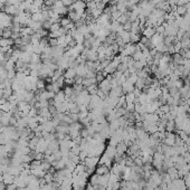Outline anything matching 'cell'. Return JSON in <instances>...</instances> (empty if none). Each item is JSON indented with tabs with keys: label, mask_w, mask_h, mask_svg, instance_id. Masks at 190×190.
Wrapping results in <instances>:
<instances>
[{
	"label": "cell",
	"mask_w": 190,
	"mask_h": 190,
	"mask_svg": "<svg viewBox=\"0 0 190 190\" xmlns=\"http://www.w3.org/2000/svg\"><path fill=\"white\" fill-rule=\"evenodd\" d=\"M11 116H13V114L10 112H4L2 113V116H1V120H0V123L2 124V127H8Z\"/></svg>",
	"instance_id": "cell-6"
},
{
	"label": "cell",
	"mask_w": 190,
	"mask_h": 190,
	"mask_svg": "<svg viewBox=\"0 0 190 190\" xmlns=\"http://www.w3.org/2000/svg\"><path fill=\"white\" fill-rule=\"evenodd\" d=\"M59 190H73V181L72 178L71 179H66L60 183Z\"/></svg>",
	"instance_id": "cell-9"
},
{
	"label": "cell",
	"mask_w": 190,
	"mask_h": 190,
	"mask_svg": "<svg viewBox=\"0 0 190 190\" xmlns=\"http://www.w3.org/2000/svg\"><path fill=\"white\" fill-rule=\"evenodd\" d=\"M56 2V0H44V6L47 8L51 9V7L54 6V4Z\"/></svg>",
	"instance_id": "cell-17"
},
{
	"label": "cell",
	"mask_w": 190,
	"mask_h": 190,
	"mask_svg": "<svg viewBox=\"0 0 190 190\" xmlns=\"http://www.w3.org/2000/svg\"><path fill=\"white\" fill-rule=\"evenodd\" d=\"M7 102V100L4 98V97H0V105H2V104H4Z\"/></svg>",
	"instance_id": "cell-21"
},
{
	"label": "cell",
	"mask_w": 190,
	"mask_h": 190,
	"mask_svg": "<svg viewBox=\"0 0 190 190\" xmlns=\"http://www.w3.org/2000/svg\"><path fill=\"white\" fill-rule=\"evenodd\" d=\"M21 2V0H8L7 4H19Z\"/></svg>",
	"instance_id": "cell-19"
},
{
	"label": "cell",
	"mask_w": 190,
	"mask_h": 190,
	"mask_svg": "<svg viewBox=\"0 0 190 190\" xmlns=\"http://www.w3.org/2000/svg\"><path fill=\"white\" fill-rule=\"evenodd\" d=\"M48 45L51 47H55L58 45V42H57V39L56 38H49L48 37Z\"/></svg>",
	"instance_id": "cell-18"
},
{
	"label": "cell",
	"mask_w": 190,
	"mask_h": 190,
	"mask_svg": "<svg viewBox=\"0 0 190 190\" xmlns=\"http://www.w3.org/2000/svg\"><path fill=\"white\" fill-rule=\"evenodd\" d=\"M2 11H4L6 13H8L10 16H16L20 10L18 8V4H6L2 9Z\"/></svg>",
	"instance_id": "cell-2"
},
{
	"label": "cell",
	"mask_w": 190,
	"mask_h": 190,
	"mask_svg": "<svg viewBox=\"0 0 190 190\" xmlns=\"http://www.w3.org/2000/svg\"><path fill=\"white\" fill-rule=\"evenodd\" d=\"M30 173H31L34 177L40 179V178H44V176L46 174V171L42 170V167H37V168H34V169H30Z\"/></svg>",
	"instance_id": "cell-5"
},
{
	"label": "cell",
	"mask_w": 190,
	"mask_h": 190,
	"mask_svg": "<svg viewBox=\"0 0 190 190\" xmlns=\"http://www.w3.org/2000/svg\"><path fill=\"white\" fill-rule=\"evenodd\" d=\"M142 34H143V37H147L149 39H151V37L156 34V29L153 27H145L143 30H142Z\"/></svg>",
	"instance_id": "cell-11"
},
{
	"label": "cell",
	"mask_w": 190,
	"mask_h": 190,
	"mask_svg": "<svg viewBox=\"0 0 190 190\" xmlns=\"http://www.w3.org/2000/svg\"><path fill=\"white\" fill-rule=\"evenodd\" d=\"M0 190H6V185L2 181L0 182Z\"/></svg>",
	"instance_id": "cell-22"
},
{
	"label": "cell",
	"mask_w": 190,
	"mask_h": 190,
	"mask_svg": "<svg viewBox=\"0 0 190 190\" xmlns=\"http://www.w3.org/2000/svg\"><path fill=\"white\" fill-rule=\"evenodd\" d=\"M127 151V144L125 143V142H120V143L116 144V153L118 154H121V156H123L125 152Z\"/></svg>",
	"instance_id": "cell-10"
},
{
	"label": "cell",
	"mask_w": 190,
	"mask_h": 190,
	"mask_svg": "<svg viewBox=\"0 0 190 190\" xmlns=\"http://www.w3.org/2000/svg\"><path fill=\"white\" fill-rule=\"evenodd\" d=\"M2 182H4L6 186H8V185H13V182H15V176H13V174H10L9 172H4V174H2Z\"/></svg>",
	"instance_id": "cell-7"
},
{
	"label": "cell",
	"mask_w": 190,
	"mask_h": 190,
	"mask_svg": "<svg viewBox=\"0 0 190 190\" xmlns=\"http://www.w3.org/2000/svg\"><path fill=\"white\" fill-rule=\"evenodd\" d=\"M35 31L30 27L28 26H25V27H21L20 29V36L21 37H24V36H31V35L34 34Z\"/></svg>",
	"instance_id": "cell-12"
},
{
	"label": "cell",
	"mask_w": 190,
	"mask_h": 190,
	"mask_svg": "<svg viewBox=\"0 0 190 190\" xmlns=\"http://www.w3.org/2000/svg\"><path fill=\"white\" fill-rule=\"evenodd\" d=\"M66 95L64 93V91H59L54 95V98H53V103L54 104H58V103H63V102H66Z\"/></svg>",
	"instance_id": "cell-4"
},
{
	"label": "cell",
	"mask_w": 190,
	"mask_h": 190,
	"mask_svg": "<svg viewBox=\"0 0 190 190\" xmlns=\"http://www.w3.org/2000/svg\"><path fill=\"white\" fill-rule=\"evenodd\" d=\"M38 78H39V77H37V76H31V75L26 76L25 80H24L25 89H27V91H30V92H36V91H37Z\"/></svg>",
	"instance_id": "cell-1"
},
{
	"label": "cell",
	"mask_w": 190,
	"mask_h": 190,
	"mask_svg": "<svg viewBox=\"0 0 190 190\" xmlns=\"http://www.w3.org/2000/svg\"><path fill=\"white\" fill-rule=\"evenodd\" d=\"M17 190H29L27 187H25V188H17Z\"/></svg>",
	"instance_id": "cell-23"
},
{
	"label": "cell",
	"mask_w": 190,
	"mask_h": 190,
	"mask_svg": "<svg viewBox=\"0 0 190 190\" xmlns=\"http://www.w3.org/2000/svg\"><path fill=\"white\" fill-rule=\"evenodd\" d=\"M6 190H17V186L13 183V185H8V186H6Z\"/></svg>",
	"instance_id": "cell-20"
},
{
	"label": "cell",
	"mask_w": 190,
	"mask_h": 190,
	"mask_svg": "<svg viewBox=\"0 0 190 190\" xmlns=\"http://www.w3.org/2000/svg\"><path fill=\"white\" fill-rule=\"evenodd\" d=\"M33 1H34V0H33Z\"/></svg>",
	"instance_id": "cell-24"
},
{
	"label": "cell",
	"mask_w": 190,
	"mask_h": 190,
	"mask_svg": "<svg viewBox=\"0 0 190 190\" xmlns=\"http://www.w3.org/2000/svg\"><path fill=\"white\" fill-rule=\"evenodd\" d=\"M60 28H62V26H60V24H59V22L51 24V29H49V33H53V31H57V30H59Z\"/></svg>",
	"instance_id": "cell-16"
},
{
	"label": "cell",
	"mask_w": 190,
	"mask_h": 190,
	"mask_svg": "<svg viewBox=\"0 0 190 190\" xmlns=\"http://www.w3.org/2000/svg\"><path fill=\"white\" fill-rule=\"evenodd\" d=\"M94 172L96 173V174H98V176H105V174H109L111 171H110V168L106 167L105 165H100V163H98V165H96Z\"/></svg>",
	"instance_id": "cell-3"
},
{
	"label": "cell",
	"mask_w": 190,
	"mask_h": 190,
	"mask_svg": "<svg viewBox=\"0 0 190 190\" xmlns=\"http://www.w3.org/2000/svg\"><path fill=\"white\" fill-rule=\"evenodd\" d=\"M46 82L45 80H42V78H38L37 80V89L38 91H42V89H46Z\"/></svg>",
	"instance_id": "cell-15"
},
{
	"label": "cell",
	"mask_w": 190,
	"mask_h": 190,
	"mask_svg": "<svg viewBox=\"0 0 190 190\" xmlns=\"http://www.w3.org/2000/svg\"><path fill=\"white\" fill-rule=\"evenodd\" d=\"M30 19L33 21H36V22H44V17H42V11H39V13H33L31 16H30Z\"/></svg>",
	"instance_id": "cell-13"
},
{
	"label": "cell",
	"mask_w": 190,
	"mask_h": 190,
	"mask_svg": "<svg viewBox=\"0 0 190 190\" xmlns=\"http://www.w3.org/2000/svg\"><path fill=\"white\" fill-rule=\"evenodd\" d=\"M64 77H65V80H75L76 77V72L74 68H71L68 67L67 69H65V72H64Z\"/></svg>",
	"instance_id": "cell-8"
},
{
	"label": "cell",
	"mask_w": 190,
	"mask_h": 190,
	"mask_svg": "<svg viewBox=\"0 0 190 190\" xmlns=\"http://www.w3.org/2000/svg\"><path fill=\"white\" fill-rule=\"evenodd\" d=\"M86 91L89 93V95H96L97 92H98V85L97 84L91 85V86H89V87L86 89Z\"/></svg>",
	"instance_id": "cell-14"
}]
</instances>
